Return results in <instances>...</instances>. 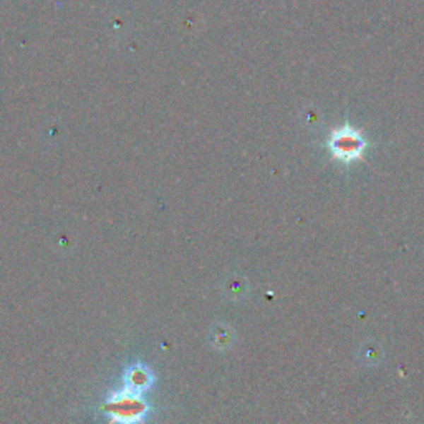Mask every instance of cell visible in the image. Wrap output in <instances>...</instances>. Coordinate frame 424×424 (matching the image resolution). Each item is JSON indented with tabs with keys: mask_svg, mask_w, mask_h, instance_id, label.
Instances as JSON below:
<instances>
[{
	"mask_svg": "<svg viewBox=\"0 0 424 424\" xmlns=\"http://www.w3.org/2000/svg\"><path fill=\"white\" fill-rule=\"evenodd\" d=\"M368 146L370 143L363 138L361 129L353 128L350 123L335 128L326 139V148H329L331 158L343 163L345 166L355 161H361L365 149Z\"/></svg>",
	"mask_w": 424,
	"mask_h": 424,
	"instance_id": "cell-1",
	"label": "cell"
},
{
	"mask_svg": "<svg viewBox=\"0 0 424 424\" xmlns=\"http://www.w3.org/2000/svg\"><path fill=\"white\" fill-rule=\"evenodd\" d=\"M105 411L112 419V423L138 424L146 416L148 406L143 403L141 398L118 393L108 399Z\"/></svg>",
	"mask_w": 424,
	"mask_h": 424,
	"instance_id": "cell-2",
	"label": "cell"
},
{
	"mask_svg": "<svg viewBox=\"0 0 424 424\" xmlns=\"http://www.w3.org/2000/svg\"><path fill=\"white\" fill-rule=\"evenodd\" d=\"M153 379L151 370L141 363H136L124 375V388L119 393L141 398V394L153 384Z\"/></svg>",
	"mask_w": 424,
	"mask_h": 424,
	"instance_id": "cell-3",
	"label": "cell"
}]
</instances>
